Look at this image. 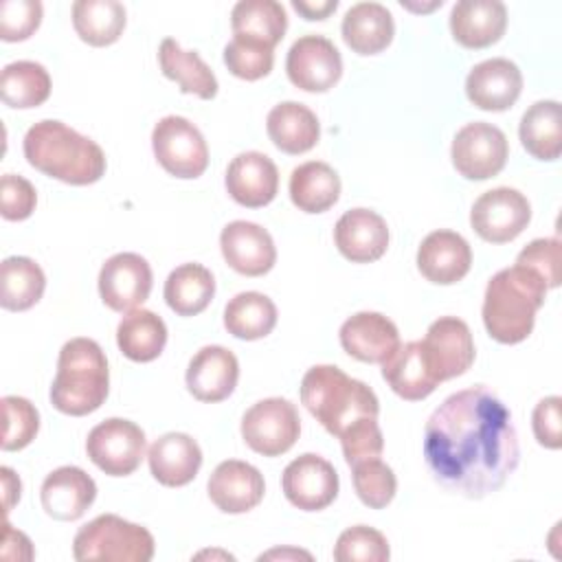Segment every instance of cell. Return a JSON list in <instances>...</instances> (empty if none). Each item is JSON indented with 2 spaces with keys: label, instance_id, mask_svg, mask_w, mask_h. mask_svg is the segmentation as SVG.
Segmentation results:
<instances>
[{
  "label": "cell",
  "instance_id": "cell-19",
  "mask_svg": "<svg viewBox=\"0 0 562 562\" xmlns=\"http://www.w3.org/2000/svg\"><path fill=\"white\" fill-rule=\"evenodd\" d=\"M224 184L237 204L259 209L274 200L279 191V171L266 154L241 151L231 160Z\"/></svg>",
  "mask_w": 562,
  "mask_h": 562
},
{
  "label": "cell",
  "instance_id": "cell-30",
  "mask_svg": "<svg viewBox=\"0 0 562 562\" xmlns=\"http://www.w3.org/2000/svg\"><path fill=\"white\" fill-rule=\"evenodd\" d=\"M158 61L162 75L176 81L182 92L200 99H213L217 94V79L213 70L195 50H184L173 37H165L160 42Z\"/></svg>",
  "mask_w": 562,
  "mask_h": 562
},
{
  "label": "cell",
  "instance_id": "cell-33",
  "mask_svg": "<svg viewBox=\"0 0 562 562\" xmlns=\"http://www.w3.org/2000/svg\"><path fill=\"white\" fill-rule=\"evenodd\" d=\"M167 342V325L151 310L127 312L116 327V345L121 353L134 362L156 360Z\"/></svg>",
  "mask_w": 562,
  "mask_h": 562
},
{
  "label": "cell",
  "instance_id": "cell-12",
  "mask_svg": "<svg viewBox=\"0 0 562 562\" xmlns=\"http://www.w3.org/2000/svg\"><path fill=\"white\" fill-rule=\"evenodd\" d=\"M285 72L305 92H327L342 75V57L331 40L303 35L288 50Z\"/></svg>",
  "mask_w": 562,
  "mask_h": 562
},
{
  "label": "cell",
  "instance_id": "cell-44",
  "mask_svg": "<svg viewBox=\"0 0 562 562\" xmlns=\"http://www.w3.org/2000/svg\"><path fill=\"white\" fill-rule=\"evenodd\" d=\"M518 266L536 272L547 288H558L562 281V263H560V239L540 237L529 241L516 257Z\"/></svg>",
  "mask_w": 562,
  "mask_h": 562
},
{
  "label": "cell",
  "instance_id": "cell-16",
  "mask_svg": "<svg viewBox=\"0 0 562 562\" xmlns=\"http://www.w3.org/2000/svg\"><path fill=\"white\" fill-rule=\"evenodd\" d=\"M220 248L226 263L244 277H261L272 270L277 248L270 233L246 220H235L222 228Z\"/></svg>",
  "mask_w": 562,
  "mask_h": 562
},
{
  "label": "cell",
  "instance_id": "cell-32",
  "mask_svg": "<svg viewBox=\"0 0 562 562\" xmlns=\"http://www.w3.org/2000/svg\"><path fill=\"white\" fill-rule=\"evenodd\" d=\"M522 147L538 160H555L562 151V108L558 101H536L520 119Z\"/></svg>",
  "mask_w": 562,
  "mask_h": 562
},
{
  "label": "cell",
  "instance_id": "cell-34",
  "mask_svg": "<svg viewBox=\"0 0 562 562\" xmlns=\"http://www.w3.org/2000/svg\"><path fill=\"white\" fill-rule=\"evenodd\" d=\"M233 35L274 48L288 29L285 9L277 0H241L231 11Z\"/></svg>",
  "mask_w": 562,
  "mask_h": 562
},
{
  "label": "cell",
  "instance_id": "cell-27",
  "mask_svg": "<svg viewBox=\"0 0 562 562\" xmlns=\"http://www.w3.org/2000/svg\"><path fill=\"white\" fill-rule=\"evenodd\" d=\"M382 378L386 384L397 393L402 400L417 402L428 397L439 380L432 373L422 340H411L400 345L384 362H382Z\"/></svg>",
  "mask_w": 562,
  "mask_h": 562
},
{
  "label": "cell",
  "instance_id": "cell-26",
  "mask_svg": "<svg viewBox=\"0 0 562 562\" xmlns=\"http://www.w3.org/2000/svg\"><path fill=\"white\" fill-rule=\"evenodd\" d=\"M147 461L158 483L182 487L195 479L202 465V450L187 432H167L149 446Z\"/></svg>",
  "mask_w": 562,
  "mask_h": 562
},
{
  "label": "cell",
  "instance_id": "cell-10",
  "mask_svg": "<svg viewBox=\"0 0 562 562\" xmlns=\"http://www.w3.org/2000/svg\"><path fill=\"white\" fill-rule=\"evenodd\" d=\"M509 145L503 130L492 123L474 121L463 125L452 140L450 158L454 169L468 180H487L503 171Z\"/></svg>",
  "mask_w": 562,
  "mask_h": 562
},
{
  "label": "cell",
  "instance_id": "cell-24",
  "mask_svg": "<svg viewBox=\"0 0 562 562\" xmlns=\"http://www.w3.org/2000/svg\"><path fill=\"white\" fill-rule=\"evenodd\" d=\"M338 336L342 349L360 362H384L400 347L395 323L378 312H358L349 316Z\"/></svg>",
  "mask_w": 562,
  "mask_h": 562
},
{
  "label": "cell",
  "instance_id": "cell-20",
  "mask_svg": "<svg viewBox=\"0 0 562 562\" xmlns=\"http://www.w3.org/2000/svg\"><path fill=\"white\" fill-rule=\"evenodd\" d=\"M334 241L345 259L371 263L389 248V226L384 217L371 209H351L336 222Z\"/></svg>",
  "mask_w": 562,
  "mask_h": 562
},
{
  "label": "cell",
  "instance_id": "cell-4",
  "mask_svg": "<svg viewBox=\"0 0 562 562\" xmlns=\"http://www.w3.org/2000/svg\"><path fill=\"white\" fill-rule=\"evenodd\" d=\"M301 402L334 437H340L358 419H378L380 413L375 393L334 364L307 369L301 380Z\"/></svg>",
  "mask_w": 562,
  "mask_h": 562
},
{
  "label": "cell",
  "instance_id": "cell-29",
  "mask_svg": "<svg viewBox=\"0 0 562 562\" xmlns=\"http://www.w3.org/2000/svg\"><path fill=\"white\" fill-rule=\"evenodd\" d=\"M342 40L358 55L382 53L395 33L391 11L380 2H358L342 18Z\"/></svg>",
  "mask_w": 562,
  "mask_h": 562
},
{
  "label": "cell",
  "instance_id": "cell-31",
  "mask_svg": "<svg viewBox=\"0 0 562 562\" xmlns=\"http://www.w3.org/2000/svg\"><path fill=\"white\" fill-rule=\"evenodd\" d=\"M290 198L303 213H323L338 202L340 178L327 162H303L290 173Z\"/></svg>",
  "mask_w": 562,
  "mask_h": 562
},
{
  "label": "cell",
  "instance_id": "cell-3",
  "mask_svg": "<svg viewBox=\"0 0 562 562\" xmlns=\"http://www.w3.org/2000/svg\"><path fill=\"white\" fill-rule=\"evenodd\" d=\"M544 281L525 266L498 270L485 288L483 325L503 345L522 342L536 323V312L547 299Z\"/></svg>",
  "mask_w": 562,
  "mask_h": 562
},
{
  "label": "cell",
  "instance_id": "cell-2",
  "mask_svg": "<svg viewBox=\"0 0 562 562\" xmlns=\"http://www.w3.org/2000/svg\"><path fill=\"white\" fill-rule=\"evenodd\" d=\"M22 147L31 167L66 184H92L105 173L103 149L61 121L44 119L31 125Z\"/></svg>",
  "mask_w": 562,
  "mask_h": 562
},
{
  "label": "cell",
  "instance_id": "cell-39",
  "mask_svg": "<svg viewBox=\"0 0 562 562\" xmlns=\"http://www.w3.org/2000/svg\"><path fill=\"white\" fill-rule=\"evenodd\" d=\"M0 97L9 108H37L50 97V75L37 61H11L2 68Z\"/></svg>",
  "mask_w": 562,
  "mask_h": 562
},
{
  "label": "cell",
  "instance_id": "cell-5",
  "mask_svg": "<svg viewBox=\"0 0 562 562\" xmlns=\"http://www.w3.org/2000/svg\"><path fill=\"white\" fill-rule=\"evenodd\" d=\"M110 391V369L103 349L92 338H70L57 358L50 404L72 417L97 411Z\"/></svg>",
  "mask_w": 562,
  "mask_h": 562
},
{
  "label": "cell",
  "instance_id": "cell-40",
  "mask_svg": "<svg viewBox=\"0 0 562 562\" xmlns=\"http://www.w3.org/2000/svg\"><path fill=\"white\" fill-rule=\"evenodd\" d=\"M351 468H353L356 494L367 507L382 509L393 501L397 492V479L384 461L375 457V459H364Z\"/></svg>",
  "mask_w": 562,
  "mask_h": 562
},
{
  "label": "cell",
  "instance_id": "cell-50",
  "mask_svg": "<svg viewBox=\"0 0 562 562\" xmlns=\"http://www.w3.org/2000/svg\"><path fill=\"white\" fill-rule=\"evenodd\" d=\"M0 476H2V496H4V514L11 512L13 503L20 501V490H22V483L20 479L15 476V472L11 468H0Z\"/></svg>",
  "mask_w": 562,
  "mask_h": 562
},
{
  "label": "cell",
  "instance_id": "cell-38",
  "mask_svg": "<svg viewBox=\"0 0 562 562\" xmlns=\"http://www.w3.org/2000/svg\"><path fill=\"white\" fill-rule=\"evenodd\" d=\"M277 325V305L261 292H239L224 307V327L241 340H259Z\"/></svg>",
  "mask_w": 562,
  "mask_h": 562
},
{
  "label": "cell",
  "instance_id": "cell-41",
  "mask_svg": "<svg viewBox=\"0 0 562 562\" xmlns=\"http://www.w3.org/2000/svg\"><path fill=\"white\" fill-rule=\"evenodd\" d=\"M224 64L235 77L257 81L272 70L274 48L233 35V40L224 46Z\"/></svg>",
  "mask_w": 562,
  "mask_h": 562
},
{
  "label": "cell",
  "instance_id": "cell-46",
  "mask_svg": "<svg viewBox=\"0 0 562 562\" xmlns=\"http://www.w3.org/2000/svg\"><path fill=\"white\" fill-rule=\"evenodd\" d=\"M42 22V2L4 0L0 4V37L4 42H22L31 37Z\"/></svg>",
  "mask_w": 562,
  "mask_h": 562
},
{
  "label": "cell",
  "instance_id": "cell-15",
  "mask_svg": "<svg viewBox=\"0 0 562 562\" xmlns=\"http://www.w3.org/2000/svg\"><path fill=\"white\" fill-rule=\"evenodd\" d=\"M422 345L439 382L463 375L474 362V340L470 327L457 316H441L430 323Z\"/></svg>",
  "mask_w": 562,
  "mask_h": 562
},
{
  "label": "cell",
  "instance_id": "cell-7",
  "mask_svg": "<svg viewBox=\"0 0 562 562\" xmlns=\"http://www.w3.org/2000/svg\"><path fill=\"white\" fill-rule=\"evenodd\" d=\"M154 156L176 178H198L209 167V147L202 132L184 116L169 114L154 125Z\"/></svg>",
  "mask_w": 562,
  "mask_h": 562
},
{
  "label": "cell",
  "instance_id": "cell-42",
  "mask_svg": "<svg viewBox=\"0 0 562 562\" xmlns=\"http://www.w3.org/2000/svg\"><path fill=\"white\" fill-rule=\"evenodd\" d=\"M2 413H4L2 450L13 452V450L26 448L40 430L37 408L26 397L4 395L2 397Z\"/></svg>",
  "mask_w": 562,
  "mask_h": 562
},
{
  "label": "cell",
  "instance_id": "cell-9",
  "mask_svg": "<svg viewBox=\"0 0 562 562\" xmlns=\"http://www.w3.org/2000/svg\"><path fill=\"white\" fill-rule=\"evenodd\" d=\"M145 446L143 428L123 417H110L97 424L86 439L90 461L110 476L132 474L145 457Z\"/></svg>",
  "mask_w": 562,
  "mask_h": 562
},
{
  "label": "cell",
  "instance_id": "cell-1",
  "mask_svg": "<svg viewBox=\"0 0 562 562\" xmlns=\"http://www.w3.org/2000/svg\"><path fill=\"white\" fill-rule=\"evenodd\" d=\"M424 459L452 494L483 498L498 492L520 461L509 408L483 384L448 395L426 422Z\"/></svg>",
  "mask_w": 562,
  "mask_h": 562
},
{
  "label": "cell",
  "instance_id": "cell-6",
  "mask_svg": "<svg viewBox=\"0 0 562 562\" xmlns=\"http://www.w3.org/2000/svg\"><path fill=\"white\" fill-rule=\"evenodd\" d=\"M154 551V536L145 527L116 514L92 518L72 540V555L79 562H149Z\"/></svg>",
  "mask_w": 562,
  "mask_h": 562
},
{
  "label": "cell",
  "instance_id": "cell-43",
  "mask_svg": "<svg viewBox=\"0 0 562 562\" xmlns=\"http://www.w3.org/2000/svg\"><path fill=\"white\" fill-rule=\"evenodd\" d=\"M389 555L386 538L367 525L345 529L334 547V560L338 562H384Z\"/></svg>",
  "mask_w": 562,
  "mask_h": 562
},
{
  "label": "cell",
  "instance_id": "cell-25",
  "mask_svg": "<svg viewBox=\"0 0 562 562\" xmlns=\"http://www.w3.org/2000/svg\"><path fill=\"white\" fill-rule=\"evenodd\" d=\"M507 26V9L498 0H461L450 11L452 37L465 48L496 44Z\"/></svg>",
  "mask_w": 562,
  "mask_h": 562
},
{
  "label": "cell",
  "instance_id": "cell-23",
  "mask_svg": "<svg viewBox=\"0 0 562 562\" xmlns=\"http://www.w3.org/2000/svg\"><path fill=\"white\" fill-rule=\"evenodd\" d=\"M97 498V483L77 465L53 470L40 490L44 512L55 520H77Z\"/></svg>",
  "mask_w": 562,
  "mask_h": 562
},
{
  "label": "cell",
  "instance_id": "cell-11",
  "mask_svg": "<svg viewBox=\"0 0 562 562\" xmlns=\"http://www.w3.org/2000/svg\"><path fill=\"white\" fill-rule=\"evenodd\" d=\"M531 220L529 200L509 187H496L476 198L470 211L474 233L490 244L516 239Z\"/></svg>",
  "mask_w": 562,
  "mask_h": 562
},
{
  "label": "cell",
  "instance_id": "cell-45",
  "mask_svg": "<svg viewBox=\"0 0 562 562\" xmlns=\"http://www.w3.org/2000/svg\"><path fill=\"white\" fill-rule=\"evenodd\" d=\"M338 439L342 446L345 461L349 465H356L364 459H375V457H380V452L384 448V437H382V430H380L375 417L358 419Z\"/></svg>",
  "mask_w": 562,
  "mask_h": 562
},
{
  "label": "cell",
  "instance_id": "cell-37",
  "mask_svg": "<svg viewBox=\"0 0 562 562\" xmlns=\"http://www.w3.org/2000/svg\"><path fill=\"white\" fill-rule=\"evenodd\" d=\"M125 7L116 0H77L72 4V26L90 46L114 44L125 29Z\"/></svg>",
  "mask_w": 562,
  "mask_h": 562
},
{
  "label": "cell",
  "instance_id": "cell-28",
  "mask_svg": "<svg viewBox=\"0 0 562 562\" xmlns=\"http://www.w3.org/2000/svg\"><path fill=\"white\" fill-rule=\"evenodd\" d=\"M266 130L270 140L283 154L296 156L310 151L321 138L316 114L296 101H283L268 112Z\"/></svg>",
  "mask_w": 562,
  "mask_h": 562
},
{
  "label": "cell",
  "instance_id": "cell-21",
  "mask_svg": "<svg viewBox=\"0 0 562 562\" xmlns=\"http://www.w3.org/2000/svg\"><path fill=\"white\" fill-rule=\"evenodd\" d=\"M239 378V362L235 353L220 345L202 347L187 367V389L200 402L226 400Z\"/></svg>",
  "mask_w": 562,
  "mask_h": 562
},
{
  "label": "cell",
  "instance_id": "cell-47",
  "mask_svg": "<svg viewBox=\"0 0 562 562\" xmlns=\"http://www.w3.org/2000/svg\"><path fill=\"white\" fill-rule=\"evenodd\" d=\"M37 204L35 187L15 173H4L0 182V213L9 222L26 220Z\"/></svg>",
  "mask_w": 562,
  "mask_h": 562
},
{
  "label": "cell",
  "instance_id": "cell-48",
  "mask_svg": "<svg viewBox=\"0 0 562 562\" xmlns=\"http://www.w3.org/2000/svg\"><path fill=\"white\" fill-rule=\"evenodd\" d=\"M531 426L540 446L558 450L562 446V400L558 395L540 400L533 408Z\"/></svg>",
  "mask_w": 562,
  "mask_h": 562
},
{
  "label": "cell",
  "instance_id": "cell-8",
  "mask_svg": "<svg viewBox=\"0 0 562 562\" xmlns=\"http://www.w3.org/2000/svg\"><path fill=\"white\" fill-rule=\"evenodd\" d=\"M301 435L296 406L285 397H268L252 404L241 417V437L246 446L263 457L288 452Z\"/></svg>",
  "mask_w": 562,
  "mask_h": 562
},
{
  "label": "cell",
  "instance_id": "cell-49",
  "mask_svg": "<svg viewBox=\"0 0 562 562\" xmlns=\"http://www.w3.org/2000/svg\"><path fill=\"white\" fill-rule=\"evenodd\" d=\"M292 7L305 20H325L331 11H336L338 0H292Z\"/></svg>",
  "mask_w": 562,
  "mask_h": 562
},
{
  "label": "cell",
  "instance_id": "cell-17",
  "mask_svg": "<svg viewBox=\"0 0 562 562\" xmlns=\"http://www.w3.org/2000/svg\"><path fill=\"white\" fill-rule=\"evenodd\" d=\"M522 90L520 68L505 59L492 57L476 64L465 79V94L472 105L487 112H503L512 108Z\"/></svg>",
  "mask_w": 562,
  "mask_h": 562
},
{
  "label": "cell",
  "instance_id": "cell-36",
  "mask_svg": "<svg viewBox=\"0 0 562 562\" xmlns=\"http://www.w3.org/2000/svg\"><path fill=\"white\" fill-rule=\"evenodd\" d=\"M46 288V277L40 263L29 257H7L0 266V305L9 312L33 307Z\"/></svg>",
  "mask_w": 562,
  "mask_h": 562
},
{
  "label": "cell",
  "instance_id": "cell-22",
  "mask_svg": "<svg viewBox=\"0 0 562 562\" xmlns=\"http://www.w3.org/2000/svg\"><path fill=\"white\" fill-rule=\"evenodd\" d=\"M470 244L454 231H432L417 248V268L432 283L452 285L470 272Z\"/></svg>",
  "mask_w": 562,
  "mask_h": 562
},
{
  "label": "cell",
  "instance_id": "cell-35",
  "mask_svg": "<svg viewBox=\"0 0 562 562\" xmlns=\"http://www.w3.org/2000/svg\"><path fill=\"white\" fill-rule=\"evenodd\" d=\"M215 294V279L202 263H182L165 281V301L178 316L204 312Z\"/></svg>",
  "mask_w": 562,
  "mask_h": 562
},
{
  "label": "cell",
  "instance_id": "cell-18",
  "mask_svg": "<svg viewBox=\"0 0 562 562\" xmlns=\"http://www.w3.org/2000/svg\"><path fill=\"white\" fill-rule=\"evenodd\" d=\"M209 498L224 514H244L255 509L266 492L261 472L239 459L222 461L209 476Z\"/></svg>",
  "mask_w": 562,
  "mask_h": 562
},
{
  "label": "cell",
  "instance_id": "cell-13",
  "mask_svg": "<svg viewBox=\"0 0 562 562\" xmlns=\"http://www.w3.org/2000/svg\"><path fill=\"white\" fill-rule=\"evenodd\" d=\"M281 487L294 507L303 512H318L336 501L340 483L327 459L305 452L285 465Z\"/></svg>",
  "mask_w": 562,
  "mask_h": 562
},
{
  "label": "cell",
  "instance_id": "cell-14",
  "mask_svg": "<svg viewBox=\"0 0 562 562\" xmlns=\"http://www.w3.org/2000/svg\"><path fill=\"white\" fill-rule=\"evenodd\" d=\"M151 268L136 252L112 255L99 272V294L114 312H132L143 305L151 292Z\"/></svg>",
  "mask_w": 562,
  "mask_h": 562
}]
</instances>
